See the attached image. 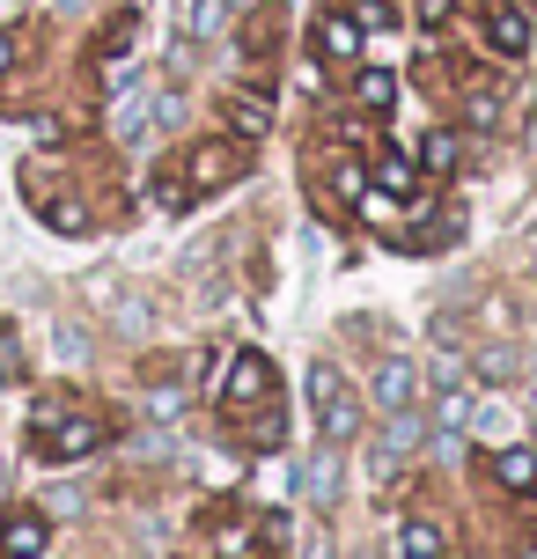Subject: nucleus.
Returning a JSON list of instances; mask_svg holds the SVG:
<instances>
[{
	"label": "nucleus",
	"mask_w": 537,
	"mask_h": 559,
	"mask_svg": "<svg viewBox=\"0 0 537 559\" xmlns=\"http://www.w3.org/2000/svg\"><path fill=\"white\" fill-rule=\"evenodd\" d=\"M509 559H537V545H515V552H509Z\"/></svg>",
	"instance_id": "obj_31"
},
{
	"label": "nucleus",
	"mask_w": 537,
	"mask_h": 559,
	"mask_svg": "<svg viewBox=\"0 0 537 559\" xmlns=\"http://www.w3.org/2000/svg\"><path fill=\"white\" fill-rule=\"evenodd\" d=\"M37 456L45 464H82V456H96L104 449V419H88V413H67V419H52V413H37Z\"/></svg>",
	"instance_id": "obj_2"
},
{
	"label": "nucleus",
	"mask_w": 537,
	"mask_h": 559,
	"mask_svg": "<svg viewBox=\"0 0 537 559\" xmlns=\"http://www.w3.org/2000/svg\"><path fill=\"white\" fill-rule=\"evenodd\" d=\"M515 368H523V346H509V338H501V346H479L472 376H479V383H515Z\"/></svg>",
	"instance_id": "obj_17"
},
{
	"label": "nucleus",
	"mask_w": 537,
	"mask_h": 559,
	"mask_svg": "<svg viewBox=\"0 0 537 559\" xmlns=\"http://www.w3.org/2000/svg\"><path fill=\"white\" fill-rule=\"evenodd\" d=\"M52 545V523L37 515V508H15L8 523H0V559H37Z\"/></svg>",
	"instance_id": "obj_8"
},
{
	"label": "nucleus",
	"mask_w": 537,
	"mask_h": 559,
	"mask_svg": "<svg viewBox=\"0 0 537 559\" xmlns=\"http://www.w3.org/2000/svg\"><path fill=\"white\" fill-rule=\"evenodd\" d=\"M354 104L383 118V111L397 104V74H383V67H361V74H354Z\"/></svg>",
	"instance_id": "obj_14"
},
{
	"label": "nucleus",
	"mask_w": 537,
	"mask_h": 559,
	"mask_svg": "<svg viewBox=\"0 0 537 559\" xmlns=\"http://www.w3.org/2000/svg\"><path fill=\"white\" fill-rule=\"evenodd\" d=\"M530 405H537V368H530Z\"/></svg>",
	"instance_id": "obj_32"
},
{
	"label": "nucleus",
	"mask_w": 537,
	"mask_h": 559,
	"mask_svg": "<svg viewBox=\"0 0 537 559\" xmlns=\"http://www.w3.org/2000/svg\"><path fill=\"white\" fill-rule=\"evenodd\" d=\"M228 8H251V0H228Z\"/></svg>",
	"instance_id": "obj_34"
},
{
	"label": "nucleus",
	"mask_w": 537,
	"mask_h": 559,
	"mask_svg": "<svg viewBox=\"0 0 537 559\" xmlns=\"http://www.w3.org/2000/svg\"><path fill=\"white\" fill-rule=\"evenodd\" d=\"M397 552H405V559H450V537H442V523L413 515V523L397 531Z\"/></svg>",
	"instance_id": "obj_13"
},
{
	"label": "nucleus",
	"mask_w": 537,
	"mask_h": 559,
	"mask_svg": "<svg viewBox=\"0 0 537 559\" xmlns=\"http://www.w3.org/2000/svg\"><path fill=\"white\" fill-rule=\"evenodd\" d=\"M265 397H273V361H265V354H236V361H228V383H222V405L228 413H251Z\"/></svg>",
	"instance_id": "obj_4"
},
{
	"label": "nucleus",
	"mask_w": 537,
	"mask_h": 559,
	"mask_svg": "<svg viewBox=\"0 0 537 559\" xmlns=\"http://www.w3.org/2000/svg\"><path fill=\"white\" fill-rule=\"evenodd\" d=\"M258 545H265V552H287V515H265V523H258Z\"/></svg>",
	"instance_id": "obj_29"
},
{
	"label": "nucleus",
	"mask_w": 537,
	"mask_h": 559,
	"mask_svg": "<svg viewBox=\"0 0 537 559\" xmlns=\"http://www.w3.org/2000/svg\"><path fill=\"white\" fill-rule=\"evenodd\" d=\"M427 376H434V383H464V361H456V354H434Z\"/></svg>",
	"instance_id": "obj_30"
},
{
	"label": "nucleus",
	"mask_w": 537,
	"mask_h": 559,
	"mask_svg": "<svg viewBox=\"0 0 537 559\" xmlns=\"http://www.w3.org/2000/svg\"><path fill=\"white\" fill-rule=\"evenodd\" d=\"M302 391H310L317 435H324V442H332V449H346V442H354V435H361V427H368V405H361V397H354V391H346V383H339V368H324V361H317V368H310V383H302Z\"/></svg>",
	"instance_id": "obj_1"
},
{
	"label": "nucleus",
	"mask_w": 537,
	"mask_h": 559,
	"mask_svg": "<svg viewBox=\"0 0 537 559\" xmlns=\"http://www.w3.org/2000/svg\"><path fill=\"white\" fill-rule=\"evenodd\" d=\"M346 15H354L361 29H397V8H391V0H354Z\"/></svg>",
	"instance_id": "obj_25"
},
{
	"label": "nucleus",
	"mask_w": 537,
	"mask_h": 559,
	"mask_svg": "<svg viewBox=\"0 0 537 559\" xmlns=\"http://www.w3.org/2000/svg\"><path fill=\"white\" fill-rule=\"evenodd\" d=\"M265 126H273V111L258 96H228V133L236 140H265Z\"/></svg>",
	"instance_id": "obj_18"
},
{
	"label": "nucleus",
	"mask_w": 537,
	"mask_h": 559,
	"mask_svg": "<svg viewBox=\"0 0 537 559\" xmlns=\"http://www.w3.org/2000/svg\"><path fill=\"white\" fill-rule=\"evenodd\" d=\"M45 228H59V236H88L96 214H88L82 199H45Z\"/></svg>",
	"instance_id": "obj_20"
},
{
	"label": "nucleus",
	"mask_w": 537,
	"mask_h": 559,
	"mask_svg": "<svg viewBox=\"0 0 537 559\" xmlns=\"http://www.w3.org/2000/svg\"><path fill=\"white\" fill-rule=\"evenodd\" d=\"M184 29H192V37H222L228 29V0H192V23Z\"/></svg>",
	"instance_id": "obj_22"
},
{
	"label": "nucleus",
	"mask_w": 537,
	"mask_h": 559,
	"mask_svg": "<svg viewBox=\"0 0 537 559\" xmlns=\"http://www.w3.org/2000/svg\"><path fill=\"white\" fill-rule=\"evenodd\" d=\"M420 397V368L413 361H375V413H397V405H413Z\"/></svg>",
	"instance_id": "obj_9"
},
{
	"label": "nucleus",
	"mask_w": 537,
	"mask_h": 559,
	"mask_svg": "<svg viewBox=\"0 0 537 559\" xmlns=\"http://www.w3.org/2000/svg\"><path fill=\"white\" fill-rule=\"evenodd\" d=\"M23 52H29V29H0V74L23 67Z\"/></svg>",
	"instance_id": "obj_28"
},
{
	"label": "nucleus",
	"mask_w": 537,
	"mask_h": 559,
	"mask_svg": "<svg viewBox=\"0 0 537 559\" xmlns=\"http://www.w3.org/2000/svg\"><path fill=\"white\" fill-rule=\"evenodd\" d=\"M361 37L368 29L354 23V15H324V23L310 29V52L317 59H361Z\"/></svg>",
	"instance_id": "obj_10"
},
{
	"label": "nucleus",
	"mask_w": 537,
	"mask_h": 559,
	"mask_svg": "<svg viewBox=\"0 0 537 559\" xmlns=\"http://www.w3.org/2000/svg\"><path fill=\"white\" fill-rule=\"evenodd\" d=\"M501 118V88H472L464 96V126H493Z\"/></svg>",
	"instance_id": "obj_23"
},
{
	"label": "nucleus",
	"mask_w": 537,
	"mask_h": 559,
	"mask_svg": "<svg viewBox=\"0 0 537 559\" xmlns=\"http://www.w3.org/2000/svg\"><path fill=\"white\" fill-rule=\"evenodd\" d=\"M155 206H192V185H184V169H163V177H155Z\"/></svg>",
	"instance_id": "obj_24"
},
{
	"label": "nucleus",
	"mask_w": 537,
	"mask_h": 559,
	"mask_svg": "<svg viewBox=\"0 0 537 559\" xmlns=\"http://www.w3.org/2000/svg\"><path fill=\"white\" fill-rule=\"evenodd\" d=\"M147 126H155V96L141 82H118V111H111V140L118 147H141Z\"/></svg>",
	"instance_id": "obj_7"
},
{
	"label": "nucleus",
	"mask_w": 537,
	"mask_h": 559,
	"mask_svg": "<svg viewBox=\"0 0 537 559\" xmlns=\"http://www.w3.org/2000/svg\"><path fill=\"white\" fill-rule=\"evenodd\" d=\"M375 192L383 199H413L420 192V169L405 163V155H375Z\"/></svg>",
	"instance_id": "obj_15"
},
{
	"label": "nucleus",
	"mask_w": 537,
	"mask_h": 559,
	"mask_svg": "<svg viewBox=\"0 0 537 559\" xmlns=\"http://www.w3.org/2000/svg\"><path fill=\"white\" fill-rule=\"evenodd\" d=\"M434 427L442 435H464V427H479V405L464 383H434Z\"/></svg>",
	"instance_id": "obj_11"
},
{
	"label": "nucleus",
	"mask_w": 537,
	"mask_h": 559,
	"mask_svg": "<svg viewBox=\"0 0 537 559\" xmlns=\"http://www.w3.org/2000/svg\"><path fill=\"white\" fill-rule=\"evenodd\" d=\"M486 478H493L509 501H530V493H537V449H523V442L493 449V456H486Z\"/></svg>",
	"instance_id": "obj_6"
},
{
	"label": "nucleus",
	"mask_w": 537,
	"mask_h": 559,
	"mask_svg": "<svg viewBox=\"0 0 537 559\" xmlns=\"http://www.w3.org/2000/svg\"><path fill=\"white\" fill-rule=\"evenodd\" d=\"M420 413H413V405H397L391 419H383V456H413V449H420Z\"/></svg>",
	"instance_id": "obj_16"
},
{
	"label": "nucleus",
	"mask_w": 537,
	"mask_h": 559,
	"mask_svg": "<svg viewBox=\"0 0 537 559\" xmlns=\"http://www.w3.org/2000/svg\"><path fill=\"white\" fill-rule=\"evenodd\" d=\"M464 133H420V169H434V177H450L456 163H464V147H456Z\"/></svg>",
	"instance_id": "obj_19"
},
{
	"label": "nucleus",
	"mask_w": 537,
	"mask_h": 559,
	"mask_svg": "<svg viewBox=\"0 0 537 559\" xmlns=\"http://www.w3.org/2000/svg\"><path fill=\"white\" fill-rule=\"evenodd\" d=\"M302 493H310L317 508L339 501V449H332V442H324V456H310V464H302Z\"/></svg>",
	"instance_id": "obj_12"
},
{
	"label": "nucleus",
	"mask_w": 537,
	"mask_h": 559,
	"mask_svg": "<svg viewBox=\"0 0 537 559\" xmlns=\"http://www.w3.org/2000/svg\"><path fill=\"white\" fill-rule=\"evenodd\" d=\"M243 169H251V147L243 140H199L192 155H184V185L206 199V192H222V185H236Z\"/></svg>",
	"instance_id": "obj_3"
},
{
	"label": "nucleus",
	"mask_w": 537,
	"mask_h": 559,
	"mask_svg": "<svg viewBox=\"0 0 537 559\" xmlns=\"http://www.w3.org/2000/svg\"><path fill=\"white\" fill-rule=\"evenodd\" d=\"M479 37H486L501 59H523V52H530V15H523L515 0H493V8L479 15Z\"/></svg>",
	"instance_id": "obj_5"
},
{
	"label": "nucleus",
	"mask_w": 537,
	"mask_h": 559,
	"mask_svg": "<svg viewBox=\"0 0 537 559\" xmlns=\"http://www.w3.org/2000/svg\"><path fill=\"white\" fill-rule=\"evenodd\" d=\"M59 8H82V0H59Z\"/></svg>",
	"instance_id": "obj_33"
},
{
	"label": "nucleus",
	"mask_w": 537,
	"mask_h": 559,
	"mask_svg": "<svg viewBox=\"0 0 537 559\" xmlns=\"http://www.w3.org/2000/svg\"><path fill=\"white\" fill-rule=\"evenodd\" d=\"M281 435H287V419L265 405V413H258V427H251V442H258V449H281Z\"/></svg>",
	"instance_id": "obj_27"
},
{
	"label": "nucleus",
	"mask_w": 537,
	"mask_h": 559,
	"mask_svg": "<svg viewBox=\"0 0 537 559\" xmlns=\"http://www.w3.org/2000/svg\"><path fill=\"white\" fill-rule=\"evenodd\" d=\"M0 383H23V338L0 324Z\"/></svg>",
	"instance_id": "obj_26"
},
{
	"label": "nucleus",
	"mask_w": 537,
	"mask_h": 559,
	"mask_svg": "<svg viewBox=\"0 0 537 559\" xmlns=\"http://www.w3.org/2000/svg\"><path fill=\"white\" fill-rule=\"evenodd\" d=\"M133 23H141V15H111V29L96 37V59H126L133 52Z\"/></svg>",
	"instance_id": "obj_21"
}]
</instances>
